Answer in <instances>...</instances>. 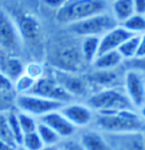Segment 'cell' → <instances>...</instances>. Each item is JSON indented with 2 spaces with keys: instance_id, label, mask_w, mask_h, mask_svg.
Wrapping results in <instances>:
<instances>
[{
  "instance_id": "f35d334b",
  "label": "cell",
  "mask_w": 145,
  "mask_h": 150,
  "mask_svg": "<svg viewBox=\"0 0 145 150\" xmlns=\"http://www.w3.org/2000/svg\"><path fill=\"white\" fill-rule=\"evenodd\" d=\"M58 146H52V147H44L42 150H58Z\"/></svg>"
},
{
  "instance_id": "52a82bcc",
  "label": "cell",
  "mask_w": 145,
  "mask_h": 150,
  "mask_svg": "<svg viewBox=\"0 0 145 150\" xmlns=\"http://www.w3.org/2000/svg\"><path fill=\"white\" fill-rule=\"evenodd\" d=\"M23 41L16 23L3 10H0V50L10 56L18 57Z\"/></svg>"
},
{
  "instance_id": "2e32d148",
  "label": "cell",
  "mask_w": 145,
  "mask_h": 150,
  "mask_svg": "<svg viewBox=\"0 0 145 150\" xmlns=\"http://www.w3.org/2000/svg\"><path fill=\"white\" fill-rule=\"evenodd\" d=\"M80 142L85 150H112L108 139L96 130L85 131L81 136Z\"/></svg>"
},
{
  "instance_id": "f1b7e54d",
  "label": "cell",
  "mask_w": 145,
  "mask_h": 150,
  "mask_svg": "<svg viewBox=\"0 0 145 150\" xmlns=\"http://www.w3.org/2000/svg\"><path fill=\"white\" fill-rule=\"evenodd\" d=\"M7 119H8V123L10 126V129H11V132L14 136V139L16 141L17 145L18 147L20 146L23 139V132L21 130V127L19 125L18 122V118H17V112H16V109L15 110H10L7 112Z\"/></svg>"
},
{
  "instance_id": "8d00e7d4",
  "label": "cell",
  "mask_w": 145,
  "mask_h": 150,
  "mask_svg": "<svg viewBox=\"0 0 145 150\" xmlns=\"http://www.w3.org/2000/svg\"><path fill=\"white\" fill-rule=\"evenodd\" d=\"M17 148L11 146L10 144H8L7 142H5L3 140L0 139V150H16Z\"/></svg>"
},
{
  "instance_id": "d6a6232c",
  "label": "cell",
  "mask_w": 145,
  "mask_h": 150,
  "mask_svg": "<svg viewBox=\"0 0 145 150\" xmlns=\"http://www.w3.org/2000/svg\"><path fill=\"white\" fill-rule=\"evenodd\" d=\"M62 150H85L80 141L67 140L64 143Z\"/></svg>"
},
{
  "instance_id": "30bf717a",
  "label": "cell",
  "mask_w": 145,
  "mask_h": 150,
  "mask_svg": "<svg viewBox=\"0 0 145 150\" xmlns=\"http://www.w3.org/2000/svg\"><path fill=\"white\" fill-rule=\"evenodd\" d=\"M53 78L60 83L61 86L75 100L76 98H83L88 93L90 86L86 78L78 74H71L56 70Z\"/></svg>"
},
{
  "instance_id": "74e56055",
  "label": "cell",
  "mask_w": 145,
  "mask_h": 150,
  "mask_svg": "<svg viewBox=\"0 0 145 150\" xmlns=\"http://www.w3.org/2000/svg\"><path fill=\"white\" fill-rule=\"evenodd\" d=\"M138 113L140 114V116H141V117L143 118L144 120H145V103H144L143 105L141 106L140 108H139V112H138Z\"/></svg>"
},
{
  "instance_id": "60d3db41",
  "label": "cell",
  "mask_w": 145,
  "mask_h": 150,
  "mask_svg": "<svg viewBox=\"0 0 145 150\" xmlns=\"http://www.w3.org/2000/svg\"><path fill=\"white\" fill-rule=\"evenodd\" d=\"M58 150H62V148H59V149H58Z\"/></svg>"
},
{
  "instance_id": "277c9868",
  "label": "cell",
  "mask_w": 145,
  "mask_h": 150,
  "mask_svg": "<svg viewBox=\"0 0 145 150\" xmlns=\"http://www.w3.org/2000/svg\"><path fill=\"white\" fill-rule=\"evenodd\" d=\"M53 62L56 70L80 75L86 65L81 51V44L73 41L60 43L55 48Z\"/></svg>"
},
{
  "instance_id": "8992f818",
  "label": "cell",
  "mask_w": 145,
  "mask_h": 150,
  "mask_svg": "<svg viewBox=\"0 0 145 150\" xmlns=\"http://www.w3.org/2000/svg\"><path fill=\"white\" fill-rule=\"evenodd\" d=\"M14 105L16 110L30 114L39 119L50 112L60 110L65 105V103L50 100L30 93H25L16 95Z\"/></svg>"
},
{
  "instance_id": "f546056e",
  "label": "cell",
  "mask_w": 145,
  "mask_h": 150,
  "mask_svg": "<svg viewBox=\"0 0 145 150\" xmlns=\"http://www.w3.org/2000/svg\"><path fill=\"white\" fill-rule=\"evenodd\" d=\"M24 73L29 76V77H31L32 79L37 81L38 79L43 77V75H44V69H43V66L41 64H39V63L32 62L25 66Z\"/></svg>"
},
{
  "instance_id": "d6986e66",
  "label": "cell",
  "mask_w": 145,
  "mask_h": 150,
  "mask_svg": "<svg viewBox=\"0 0 145 150\" xmlns=\"http://www.w3.org/2000/svg\"><path fill=\"white\" fill-rule=\"evenodd\" d=\"M88 81V86H95L100 88V90H103V88H113V83L117 79L115 73L109 71H98L95 70V72L91 73L86 78Z\"/></svg>"
},
{
  "instance_id": "5bb4252c",
  "label": "cell",
  "mask_w": 145,
  "mask_h": 150,
  "mask_svg": "<svg viewBox=\"0 0 145 150\" xmlns=\"http://www.w3.org/2000/svg\"><path fill=\"white\" fill-rule=\"evenodd\" d=\"M16 25L22 41L30 44L38 43L40 38V24L36 17L30 14H23L18 18Z\"/></svg>"
},
{
  "instance_id": "e575fe53",
  "label": "cell",
  "mask_w": 145,
  "mask_h": 150,
  "mask_svg": "<svg viewBox=\"0 0 145 150\" xmlns=\"http://www.w3.org/2000/svg\"><path fill=\"white\" fill-rule=\"evenodd\" d=\"M134 11L135 14L144 15L145 14V0H133Z\"/></svg>"
},
{
  "instance_id": "6da1fadb",
  "label": "cell",
  "mask_w": 145,
  "mask_h": 150,
  "mask_svg": "<svg viewBox=\"0 0 145 150\" xmlns=\"http://www.w3.org/2000/svg\"><path fill=\"white\" fill-rule=\"evenodd\" d=\"M93 121L100 130L108 134L145 131V120L133 109H125L109 114H96Z\"/></svg>"
},
{
  "instance_id": "484cf974",
  "label": "cell",
  "mask_w": 145,
  "mask_h": 150,
  "mask_svg": "<svg viewBox=\"0 0 145 150\" xmlns=\"http://www.w3.org/2000/svg\"><path fill=\"white\" fill-rule=\"evenodd\" d=\"M122 27L131 32L132 34H139L145 31V18L143 15L133 14L121 25Z\"/></svg>"
},
{
  "instance_id": "ab89813d",
  "label": "cell",
  "mask_w": 145,
  "mask_h": 150,
  "mask_svg": "<svg viewBox=\"0 0 145 150\" xmlns=\"http://www.w3.org/2000/svg\"><path fill=\"white\" fill-rule=\"evenodd\" d=\"M143 139H144V147H145V131L143 132Z\"/></svg>"
},
{
  "instance_id": "44dd1931",
  "label": "cell",
  "mask_w": 145,
  "mask_h": 150,
  "mask_svg": "<svg viewBox=\"0 0 145 150\" xmlns=\"http://www.w3.org/2000/svg\"><path fill=\"white\" fill-rule=\"evenodd\" d=\"M100 37H85L81 43V51L86 64H93L98 57L100 47Z\"/></svg>"
},
{
  "instance_id": "ba28073f",
  "label": "cell",
  "mask_w": 145,
  "mask_h": 150,
  "mask_svg": "<svg viewBox=\"0 0 145 150\" xmlns=\"http://www.w3.org/2000/svg\"><path fill=\"white\" fill-rule=\"evenodd\" d=\"M28 93L47 98L50 100L59 101V103H65V105L73 103L74 100V98H72L64 90L60 83L53 78V76L52 77L43 76L42 78L38 79L31 91Z\"/></svg>"
},
{
  "instance_id": "ffe728a7",
  "label": "cell",
  "mask_w": 145,
  "mask_h": 150,
  "mask_svg": "<svg viewBox=\"0 0 145 150\" xmlns=\"http://www.w3.org/2000/svg\"><path fill=\"white\" fill-rule=\"evenodd\" d=\"M112 16L114 17V19L117 21V23L122 24L129 17L135 14L133 0H114L112 5Z\"/></svg>"
},
{
  "instance_id": "7c38bea8",
  "label": "cell",
  "mask_w": 145,
  "mask_h": 150,
  "mask_svg": "<svg viewBox=\"0 0 145 150\" xmlns=\"http://www.w3.org/2000/svg\"><path fill=\"white\" fill-rule=\"evenodd\" d=\"M38 120L52 128L61 138H70L77 131V127L74 126L60 110L46 114Z\"/></svg>"
},
{
  "instance_id": "9a60e30c",
  "label": "cell",
  "mask_w": 145,
  "mask_h": 150,
  "mask_svg": "<svg viewBox=\"0 0 145 150\" xmlns=\"http://www.w3.org/2000/svg\"><path fill=\"white\" fill-rule=\"evenodd\" d=\"M25 66L18 57L10 56L0 50V71L6 75L12 82L24 74Z\"/></svg>"
},
{
  "instance_id": "83f0119b",
  "label": "cell",
  "mask_w": 145,
  "mask_h": 150,
  "mask_svg": "<svg viewBox=\"0 0 145 150\" xmlns=\"http://www.w3.org/2000/svg\"><path fill=\"white\" fill-rule=\"evenodd\" d=\"M19 147L24 150H42L45 146L38 133L35 131L32 133L25 134Z\"/></svg>"
},
{
  "instance_id": "1f68e13d",
  "label": "cell",
  "mask_w": 145,
  "mask_h": 150,
  "mask_svg": "<svg viewBox=\"0 0 145 150\" xmlns=\"http://www.w3.org/2000/svg\"><path fill=\"white\" fill-rule=\"evenodd\" d=\"M0 91H14L13 90V82L4 75L0 71Z\"/></svg>"
},
{
  "instance_id": "8fae6325",
  "label": "cell",
  "mask_w": 145,
  "mask_h": 150,
  "mask_svg": "<svg viewBox=\"0 0 145 150\" xmlns=\"http://www.w3.org/2000/svg\"><path fill=\"white\" fill-rule=\"evenodd\" d=\"M60 111L77 128L90 125L95 118V112L91 110L90 106L83 103H67L60 109Z\"/></svg>"
},
{
  "instance_id": "ac0fdd59",
  "label": "cell",
  "mask_w": 145,
  "mask_h": 150,
  "mask_svg": "<svg viewBox=\"0 0 145 150\" xmlns=\"http://www.w3.org/2000/svg\"><path fill=\"white\" fill-rule=\"evenodd\" d=\"M122 62L123 59L118 53V51H111V52L98 55V57L95 58L91 65L93 66L95 70L109 71L117 67Z\"/></svg>"
},
{
  "instance_id": "d590c367",
  "label": "cell",
  "mask_w": 145,
  "mask_h": 150,
  "mask_svg": "<svg viewBox=\"0 0 145 150\" xmlns=\"http://www.w3.org/2000/svg\"><path fill=\"white\" fill-rule=\"evenodd\" d=\"M145 57V34L140 35V41H139L138 50L135 58H143Z\"/></svg>"
},
{
  "instance_id": "e0dca14e",
  "label": "cell",
  "mask_w": 145,
  "mask_h": 150,
  "mask_svg": "<svg viewBox=\"0 0 145 150\" xmlns=\"http://www.w3.org/2000/svg\"><path fill=\"white\" fill-rule=\"evenodd\" d=\"M116 137L115 143L118 150H145L143 132L114 134Z\"/></svg>"
},
{
  "instance_id": "836d02e7",
  "label": "cell",
  "mask_w": 145,
  "mask_h": 150,
  "mask_svg": "<svg viewBox=\"0 0 145 150\" xmlns=\"http://www.w3.org/2000/svg\"><path fill=\"white\" fill-rule=\"evenodd\" d=\"M42 1H43V3L46 4L48 7H50V8L59 10L67 3L68 0H42Z\"/></svg>"
},
{
  "instance_id": "3957f363",
  "label": "cell",
  "mask_w": 145,
  "mask_h": 150,
  "mask_svg": "<svg viewBox=\"0 0 145 150\" xmlns=\"http://www.w3.org/2000/svg\"><path fill=\"white\" fill-rule=\"evenodd\" d=\"M105 8V0H68L62 8L57 10L56 18L62 24L72 25L95 15L104 13Z\"/></svg>"
},
{
  "instance_id": "7a4b0ae2",
  "label": "cell",
  "mask_w": 145,
  "mask_h": 150,
  "mask_svg": "<svg viewBox=\"0 0 145 150\" xmlns=\"http://www.w3.org/2000/svg\"><path fill=\"white\" fill-rule=\"evenodd\" d=\"M86 105L96 114H109L125 109H133L125 93L116 88L95 91L88 96Z\"/></svg>"
},
{
  "instance_id": "7402d4cb",
  "label": "cell",
  "mask_w": 145,
  "mask_h": 150,
  "mask_svg": "<svg viewBox=\"0 0 145 150\" xmlns=\"http://www.w3.org/2000/svg\"><path fill=\"white\" fill-rule=\"evenodd\" d=\"M139 41H140V35L134 34L130 38H128L125 42H123V44H121L117 51L123 60H131L136 57Z\"/></svg>"
},
{
  "instance_id": "4316f807",
  "label": "cell",
  "mask_w": 145,
  "mask_h": 150,
  "mask_svg": "<svg viewBox=\"0 0 145 150\" xmlns=\"http://www.w3.org/2000/svg\"><path fill=\"white\" fill-rule=\"evenodd\" d=\"M35 82H36V80L32 79L31 77H29V76L24 73L13 83L14 93L16 95H25V93H28L31 91Z\"/></svg>"
},
{
  "instance_id": "5b68a950",
  "label": "cell",
  "mask_w": 145,
  "mask_h": 150,
  "mask_svg": "<svg viewBox=\"0 0 145 150\" xmlns=\"http://www.w3.org/2000/svg\"><path fill=\"white\" fill-rule=\"evenodd\" d=\"M116 26H118V23L114 17L104 12L80 22L74 23L70 25V30L74 34L83 38L100 37V35L103 36L105 33L112 30Z\"/></svg>"
},
{
  "instance_id": "4dcf8cb0",
  "label": "cell",
  "mask_w": 145,
  "mask_h": 150,
  "mask_svg": "<svg viewBox=\"0 0 145 150\" xmlns=\"http://www.w3.org/2000/svg\"><path fill=\"white\" fill-rule=\"evenodd\" d=\"M125 66L128 70L136 71V72H145V57L143 58H134L131 60H127Z\"/></svg>"
},
{
  "instance_id": "603a6c76",
  "label": "cell",
  "mask_w": 145,
  "mask_h": 150,
  "mask_svg": "<svg viewBox=\"0 0 145 150\" xmlns=\"http://www.w3.org/2000/svg\"><path fill=\"white\" fill-rule=\"evenodd\" d=\"M36 132L38 133L40 138H41L45 147L58 146V144L60 143L61 139H62L52 128H50L49 126L40 122V121L38 123Z\"/></svg>"
},
{
  "instance_id": "9c48e42d",
  "label": "cell",
  "mask_w": 145,
  "mask_h": 150,
  "mask_svg": "<svg viewBox=\"0 0 145 150\" xmlns=\"http://www.w3.org/2000/svg\"><path fill=\"white\" fill-rule=\"evenodd\" d=\"M124 93L135 108H140L145 103V81L141 74L128 70L124 76Z\"/></svg>"
},
{
  "instance_id": "d4e9b609",
  "label": "cell",
  "mask_w": 145,
  "mask_h": 150,
  "mask_svg": "<svg viewBox=\"0 0 145 150\" xmlns=\"http://www.w3.org/2000/svg\"><path fill=\"white\" fill-rule=\"evenodd\" d=\"M0 139L7 142L15 148H18V145L10 129L8 119H7V112H0Z\"/></svg>"
},
{
  "instance_id": "cb8c5ba5",
  "label": "cell",
  "mask_w": 145,
  "mask_h": 150,
  "mask_svg": "<svg viewBox=\"0 0 145 150\" xmlns=\"http://www.w3.org/2000/svg\"><path fill=\"white\" fill-rule=\"evenodd\" d=\"M16 112H17V118H18L19 125L21 127V130L24 135L28 133H32V132H35L37 130V126L38 123H39L38 118L30 115V114L21 112V111L18 110H16Z\"/></svg>"
},
{
  "instance_id": "4fadbf2b",
  "label": "cell",
  "mask_w": 145,
  "mask_h": 150,
  "mask_svg": "<svg viewBox=\"0 0 145 150\" xmlns=\"http://www.w3.org/2000/svg\"><path fill=\"white\" fill-rule=\"evenodd\" d=\"M132 35L131 32L126 30L122 26H116L112 30L108 31L100 39V47H98V54L117 51V49L125 42Z\"/></svg>"
}]
</instances>
